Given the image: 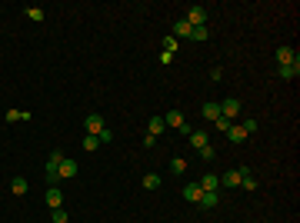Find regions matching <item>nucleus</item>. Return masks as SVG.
I'll use <instances>...</instances> for the list:
<instances>
[{
  "label": "nucleus",
  "instance_id": "412c9836",
  "mask_svg": "<svg viewBox=\"0 0 300 223\" xmlns=\"http://www.w3.org/2000/svg\"><path fill=\"white\" fill-rule=\"evenodd\" d=\"M144 190H160V177H157V173H147L144 177Z\"/></svg>",
  "mask_w": 300,
  "mask_h": 223
},
{
  "label": "nucleus",
  "instance_id": "4be33fe9",
  "mask_svg": "<svg viewBox=\"0 0 300 223\" xmlns=\"http://www.w3.org/2000/svg\"><path fill=\"white\" fill-rule=\"evenodd\" d=\"M27 17H30L33 23H40L44 20V7H27Z\"/></svg>",
  "mask_w": 300,
  "mask_h": 223
},
{
  "label": "nucleus",
  "instance_id": "cd10ccee",
  "mask_svg": "<svg viewBox=\"0 0 300 223\" xmlns=\"http://www.w3.org/2000/svg\"><path fill=\"white\" fill-rule=\"evenodd\" d=\"M54 213V223H70V217H67V210L60 207V210H50Z\"/></svg>",
  "mask_w": 300,
  "mask_h": 223
},
{
  "label": "nucleus",
  "instance_id": "5701e85b",
  "mask_svg": "<svg viewBox=\"0 0 300 223\" xmlns=\"http://www.w3.org/2000/svg\"><path fill=\"white\" fill-rule=\"evenodd\" d=\"M97 147H100V140H97V137L84 134V150H90V153H94V150H97Z\"/></svg>",
  "mask_w": 300,
  "mask_h": 223
},
{
  "label": "nucleus",
  "instance_id": "f8f14e48",
  "mask_svg": "<svg viewBox=\"0 0 300 223\" xmlns=\"http://www.w3.org/2000/svg\"><path fill=\"white\" fill-rule=\"evenodd\" d=\"M184 197H187V203H200V197H203L200 183H187V187H184Z\"/></svg>",
  "mask_w": 300,
  "mask_h": 223
},
{
  "label": "nucleus",
  "instance_id": "b1692460",
  "mask_svg": "<svg viewBox=\"0 0 300 223\" xmlns=\"http://www.w3.org/2000/svg\"><path fill=\"white\" fill-rule=\"evenodd\" d=\"M240 127H244V130H247V137H250V134H257V127H260V123H257L254 117H247V120L240 123Z\"/></svg>",
  "mask_w": 300,
  "mask_h": 223
},
{
  "label": "nucleus",
  "instance_id": "a878e982",
  "mask_svg": "<svg viewBox=\"0 0 300 223\" xmlns=\"http://www.w3.org/2000/svg\"><path fill=\"white\" fill-rule=\"evenodd\" d=\"M190 40H207V27H194L190 30Z\"/></svg>",
  "mask_w": 300,
  "mask_h": 223
},
{
  "label": "nucleus",
  "instance_id": "9d476101",
  "mask_svg": "<svg viewBox=\"0 0 300 223\" xmlns=\"http://www.w3.org/2000/svg\"><path fill=\"white\" fill-rule=\"evenodd\" d=\"M187 137H190V147H194V150H203V147L210 144V137L203 134V130H190Z\"/></svg>",
  "mask_w": 300,
  "mask_h": 223
},
{
  "label": "nucleus",
  "instance_id": "bb28decb",
  "mask_svg": "<svg viewBox=\"0 0 300 223\" xmlns=\"http://www.w3.org/2000/svg\"><path fill=\"white\" fill-rule=\"evenodd\" d=\"M177 50V37H164V54H174Z\"/></svg>",
  "mask_w": 300,
  "mask_h": 223
},
{
  "label": "nucleus",
  "instance_id": "f3484780",
  "mask_svg": "<svg viewBox=\"0 0 300 223\" xmlns=\"http://www.w3.org/2000/svg\"><path fill=\"white\" fill-rule=\"evenodd\" d=\"M217 203H220V197H217V193H203V197H200V207H203V210H213Z\"/></svg>",
  "mask_w": 300,
  "mask_h": 223
},
{
  "label": "nucleus",
  "instance_id": "aec40b11",
  "mask_svg": "<svg viewBox=\"0 0 300 223\" xmlns=\"http://www.w3.org/2000/svg\"><path fill=\"white\" fill-rule=\"evenodd\" d=\"M170 173H187V160L184 156H174L170 160Z\"/></svg>",
  "mask_w": 300,
  "mask_h": 223
},
{
  "label": "nucleus",
  "instance_id": "20e7f679",
  "mask_svg": "<svg viewBox=\"0 0 300 223\" xmlns=\"http://www.w3.org/2000/svg\"><path fill=\"white\" fill-rule=\"evenodd\" d=\"M103 127H107V123H103V117H100V113H90L87 120H84V130H87L90 137H97L100 130H103Z\"/></svg>",
  "mask_w": 300,
  "mask_h": 223
},
{
  "label": "nucleus",
  "instance_id": "6ab92c4d",
  "mask_svg": "<svg viewBox=\"0 0 300 223\" xmlns=\"http://www.w3.org/2000/svg\"><path fill=\"white\" fill-rule=\"evenodd\" d=\"M10 190L17 193V197H23V193H27V180H23V177H13L10 180Z\"/></svg>",
  "mask_w": 300,
  "mask_h": 223
},
{
  "label": "nucleus",
  "instance_id": "f03ea898",
  "mask_svg": "<svg viewBox=\"0 0 300 223\" xmlns=\"http://www.w3.org/2000/svg\"><path fill=\"white\" fill-rule=\"evenodd\" d=\"M184 20L190 23V27H207V7H200V3H194L187 10V17Z\"/></svg>",
  "mask_w": 300,
  "mask_h": 223
},
{
  "label": "nucleus",
  "instance_id": "393cba45",
  "mask_svg": "<svg viewBox=\"0 0 300 223\" xmlns=\"http://www.w3.org/2000/svg\"><path fill=\"white\" fill-rule=\"evenodd\" d=\"M240 187H244V190H247V193H254V190H257V180H254V177H250V173H247V177H244V180H240Z\"/></svg>",
  "mask_w": 300,
  "mask_h": 223
},
{
  "label": "nucleus",
  "instance_id": "1a4fd4ad",
  "mask_svg": "<svg viewBox=\"0 0 300 223\" xmlns=\"http://www.w3.org/2000/svg\"><path fill=\"white\" fill-rule=\"evenodd\" d=\"M277 74L284 80H297V74H300V57L294 60V64H284V67H277Z\"/></svg>",
  "mask_w": 300,
  "mask_h": 223
},
{
  "label": "nucleus",
  "instance_id": "39448f33",
  "mask_svg": "<svg viewBox=\"0 0 300 223\" xmlns=\"http://www.w3.org/2000/svg\"><path fill=\"white\" fill-rule=\"evenodd\" d=\"M197 183H200V190H203V193H217V187H220V177H217V173H203Z\"/></svg>",
  "mask_w": 300,
  "mask_h": 223
},
{
  "label": "nucleus",
  "instance_id": "dca6fc26",
  "mask_svg": "<svg viewBox=\"0 0 300 223\" xmlns=\"http://www.w3.org/2000/svg\"><path fill=\"white\" fill-rule=\"evenodd\" d=\"M190 30H194V27H190L187 20H177V23H174V37H187V40H190Z\"/></svg>",
  "mask_w": 300,
  "mask_h": 223
},
{
  "label": "nucleus",
  "instance_id": "7ed1b4c3",
  "mask_svg": "<svg viewBox=\"0 0 300 223\" xmlns=\"http://www.w3.org/2000/svg\"><path fill=\"white\" fill-rule=\"evenodd\" d=\"M247 173H250V170H247V167H237V170H227V173H223V177H220V183H223V187H240V180H244Z\"/></svg>",
  "mask_w": 300,
  "mask_h": 223
},
{
  "label": "nucleus",
  "instance_id": "9b49d317",
  "mask_svg": "<svg viewBox=\"0 0 300 223\" xmlns=\"http://www.w3.org/2000/svg\"><path fill=\"white\" fill-rule=\"evenodd\" d=\"M297 60V50L294 47H277V64L284 67V64H294Z\"/></svg>",
  "mask_w": 300,
  "mask_h": 223
},
{
  "label": "nucleus",
  "instance_id": "a211bd4d",
  "mask_svg": "<svg viewBox=\"0 0 300 223\" xmlns=\"http://www.w3.org/2000/svg\"><path fill=\"white\" fill-rule=\"evenodd\" d=\"M227 137H230L233 144H244V140H247V130H244V127H230V130H227Z\"/></svg>",
  "mask_w": 300,
  "mask_h": 223
},
{
  "label": "nucleus",
  "instance_id": "f257e3e1",
  "mask_svg": "<svg viewBox=\"0 0 300 223\" xmlns=\"http://www.w3.org/2000/svg\"><path fill=\"white\" fill-rule=\"evenodd\" d=\"M164 123H167V127H174V130H180V134H190L184 110H167V113H164Z\"/></svg>",
  "mask_w": 300,
  "mask_h": 223
},
{
  "label": "nucleus",
  "instance_id": "c85d7f7f",
  "mask_svg": "<svg viewBox=\"0 0 300 223\" xmlns=\"http://www.w3.org/2000/svg\"><path fill=\"white\" fill-rule=\"evenodd\" d=\"M97 140H100V144H110V140H113L110 127H103V130H100V134H97Z\"/></svg>",
  "mask_w": 300,
  "mask_h": 223
},
{
  "label": "nucleus",
  "instance_id": "7c9ffc66",
  "mask_svg": "<svg viewBox=\"0 0 300 223\" xmlns=\"http://www.w3.org/2000/svg\"><path fill=\"white\" fill-rule=\"evenodd\" d=\"M197 153H200V160H207V163H210V160H213V147L207 144V147H203V150H197Z\"/></svg>",
  "mask_w": 300,
  "mask_h": 223
},
{
  "label": "nucleus",
  "instance_id": "423d86ee",
  "mask_svg": "<svg viewBox=\"0 0 300 223\" xmlns=\"http://www.w3.org/2000/svg\"><path fill=\"white\" fill-rule=\"evenodd\" d=\"M220 117H227V120H233V117H240V100H223L220 103Z\"/></svg>",
  "mask_w": 300,
  "mask_h": 223
},
{
  "label": "nucleus",
  "instance_id": "4468645a",
  "mask_svg": "<svg viewBox=\"0 0 300 223\" xmlns=\"http://www.w3.org/2000/svg\"><path fill=\"white\" fill-rule=\"evenodd\" d=\"M164 130H167L164 117H150V123H147V134H150V137H160Z\"/></svg>",
  "mask_w": 300,
  "mask_h": 223
},
{
  "label": "nucleus",
  "instance_id": "0eeeda50",
  "mask_svg": "<svg viewBox=\"0 0 300 223\" xmlns=\"http://www.w3.org/2000/svg\"><path fill=\"white\" fill-rule=\"evenodd\" d=\"M77 163H74V160H70V156H64V163H60V167H57V173H60V180H70V177H77Z\"/></svg>",
  "mask_w": 300,
  "mask_h": 223
},
{
  "label": "nucleus",
  "instance_id": "c756f323",
  "mask_svg": "<svg viewBox=\"0 0 300 223\" xmlns=\"http://www.w3.org/2000/svg\"><path fill=\"white\" fill-rule=\"evenodd\" d=\"M213 123H217V130H223V134H227V130H230V127H233V123L227 120V117H217V120H213Z\"/></svg>",
  "mask_w": 300,
  "mask_h": 223
},
{
  "label": "nucleus",
  "instance_id": "6e6552de",
  "mask_svg": "<svg viewBox=\"0 0 300 223\" xmlns=\"http://www.w3.org/2000/svg\"><path fill=\"white\" fill-rule=\"evenodd\" d=\"M44 200H47V207H50V210H60V207H64V193H60L57 187H50Z\"/></svg>",
  "mask_w": 300,
  "mask_h": 223
},
{
  "label": "nucleus",
  "instance_id": "ddd939ff",
  "mask_svg": "<svg viewBox=\"0 0 300 223\" xmlns=\"http://www.w3.org/2000/svg\"><path fill=\"white\" fill-rule=\"evenodd\" d=\"M200 113H203V120H217V117H220V103L207 100L203 107H200Z\"/></svg>",
  "mask_w": 300,
  "mask_h": 223
},
{
  "label": "nucleus",
  "instance_id": "2eb2a0df",
  "mask_svg": "<svg viewBox=\"0 0 300 223\" xmlns=\"http://www.w3.org/2000/svg\"><path fill=\"white\" fill-rule=\"evenodd\" d=\"M3 120H7V123H17V120H30V113H27V110H7V113H3Z\"/></svg>",
  "mask_w": 300,
  "mask_h": 223
}]
</instances>
